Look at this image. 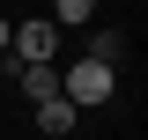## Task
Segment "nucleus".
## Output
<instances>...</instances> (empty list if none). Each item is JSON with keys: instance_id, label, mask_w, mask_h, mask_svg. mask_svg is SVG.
<instances>
[{"instance_id": "1", "label": "nucleus", "mask_w": 148, "mask_h": 140, "mask_svg": "<svg viewBox=\"0 0 148 140\" xmlns=\"http://www.w3.org/2000/svg\"><path fill=\"white\" fill-rule=\"evenodd\" d=\"M59 88L74 96V111H89V103H104L111 88H119V67L89 52V59H74V67H59Z\"/></svg>"}, {"instance_id": "2", "label": "nucleus", "mask_w": 148, "mask_h": 140, "mask_svg": "<svg viewBox=\"0 0 148 140\" xmlns=\"http://www.w3.org/2000/svg\"><path fill=\"white\" fill-rule=\"evenodd\" d=\"M8 52H22V59H52V52H59V22L45 15V22H22V30H8Z\"/></svg>"}, {"instance_id": "3", "label": "nucleus", "mask_w": 148, "mask_h": 140, "mask_svg": "<svg viewBox=\"0 0 148 140\" xmlns=\"http://www.w3.org/2000/svg\"><path fill=\"white\" fill-rule=\"evenodd\" d=\"M15 81H22V96H30V103H37V96H52V88H59V59H22Z\"/></svg>"}, {"instance_id": "4", "label": "nucleus", "mask_w": 148, "mask_h": 140, "mask_svg": "<svg viewBox=\"0 0 148 140\" xmlns=\"http://www.w3.org/2000/svg\"><path fill=\"white\" fill-rule=\"evenodd\" d=\"M37 125H45V133H74V96H67V88L37 96Z\"/></svg>"}, {"instance_id": "5", "label": "nucleus", "mask_w": 148, "mask_h": 140, "mask_svg": "<svg viewBox=\"0 0 148 140\" xmlns=\"http://www.w3.org/2000/svg\"><path fill=\"white\" fill-rule=\"evenodd\" d=\"M89 15H96V0H52V22L59 30H82Z\"/></svg>"}, {"instance_id": "6", "label": "nucleus", "mask_w": 148, "mask_h": 140, "mask_svg": "<svg viewBox=\"0 0 148 140\" xmlns=\"http://www.w3.org/2000/svg\"><path fill=\"white\" fill-rule=\"evenodd\" d=\"M89 52H96V59H111V67H119V52H126V37H119V30H96V37H89Z\"/></svg>"}, {"instance_id": "7", "label": "nucleus", "mask_w": 148, "mask_h": 140, "mask_svg": "<svg viewBox=\"0 0 148 140\" xmlns=\"http://www.w3.org/2000/svg\"><path fill=\"white\" fill-rule=\"evenodd\" d=\"M0 59H8V22H0Z\"/></svg>"}]
</instances>
